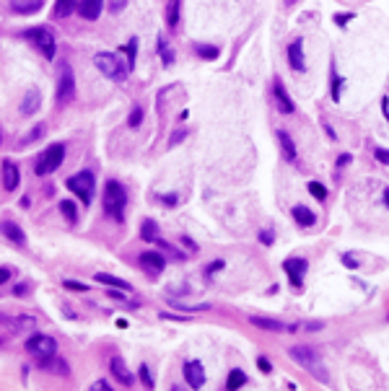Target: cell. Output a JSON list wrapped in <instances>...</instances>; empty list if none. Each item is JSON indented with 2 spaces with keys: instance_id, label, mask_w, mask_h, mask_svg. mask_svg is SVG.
Here are the masks:
<instances>
[{
  "instance_id": "obj_3",
  "label": "cell",
  "mask_w": 389,
  "mask_h": 391,
  "mask_svg": "<svg viewBox=\"0 0 389 391\" xmlns=\"http://www.w3.org/2000/svg\"><path fill=\"white\" fill-rule=\"evenodd\" d=\"M94 65H96L106 78H112V81H120V83L127 81L130 67L122 65L120 55H114V52H99V55H94Z\"/></svg>"
},
{
  "instance_id": "obj_50",
  "label": "cell",
  "mask_w": 389,
  "mask_h": 391,
  "mask_svg": "<svg viewBox=\"0 0 389 391\" xmlns=\"http://www.w3.org/2000/svg\"><path fill=\"white\" fill-rule=\"evenodd\" d=\"M325 132H327V135H330V137H332V140H337V137H335V130H332V127H330V125H327V122H325Z\"/></svg>"
},
{
  "instance_id": "obj_46",
  "label": "cell",
  "mask_w": 389,
  "mask_h": 391,
  "mask_svg": "<svg viewBox=\"0 0 389 391\" xmlns=\"http://www.w3.org/2000/svg\"><path fill=\"white\" fill-rule=\"evenodd\" d=\"M91 388H94V391H109V388H112V386H109V383H106V381H96V383H94V386H91Z\"/></svg>"
},
{
  "instance_id": "obj_17",
  "label": "cell",
  "mask_w": 389,
  "mask_h": 391,
  "mask_svg": "<svg viewBox=\"0 0 389 391\" xmlns=\"http://www.w3.org/2000/svg\"><path fill=\"white\" fill-rule=\"evenodd\" d=\"M109 368H112L114 378L120 381L122 386H133V376H130V371L125 368V363H122L120 358H112V360H109Z\"/></svg>"
},
{
  "instance_id": "obj_8",
  "label": "cell",
  "mask_w": 389,
  "mask_h": 391,
  "mask_svg": "<svg viewBox=\"0 0 389 391\" xmlns=\"http://www.w3.org/2000/svg\"><path fill=\"white\" fill-rule=\"evenodd\" d=\"M55 350H57V344H55V339L47 337V334H34V337L26 339V353L34 355L36 360L52 358V355H55Z\"/></svg>"
},
{
  "instance_id": "obj_6",
  "label": "cell",
  "mask_w": 389,
  "mask_h": 391,
  "mask_svg": "<svg viewBox=\"0 0 389 391\" xmlns=\"http://www.w3.org/2000/svg\"><path fill=\"white\" fill-rule=\"evenodd\" d=\"M68 189L70 192H75L78 197H81L86 205L94 200V189H96V179H94V174L91 171H81V174H73L70 179H68Z\"/></svg>"
},
{
  "instance_id": "obj_49",
  "label": "cell",
  "mask_w": 389,
  "mask_h": 391,
  "mask_svg": "<svg viewBox=\"0 0 389 391\" xmlns=\"http://www.w3.org/2000/svg\"><path fill=\"white\" fill-rule=\"evenodd\" d=\"M381 109H384V117L389 120V101H386V96H384V101H381Z\"/></svg>"
},
{
  "instance_id": "obj_16",
  "label": "cell",
  "mask_w": 389,
  "mask_h": 391,
  "mask_svg": "<svg viewBox=\"0 0 389 391\" xmlns=\"http://www.w3.org/2000/svg\"><path fill=\"white\" fill-rule=\"evenodd\" d=\"M101 6H104V0H81L78 3V13L86 21H96L101 16Z\"/></svg>"
},
{
  "instance_id": "obj_10",
  "label": "cell",
  "mask_w": 389,
  "mask_h": 391,
  "mask_svg": "<svg viewBox=\"0 0 389 391\" xmlns=\"http://www.w3.org/2000/svg\"><path fill=\"white\" fill-rule=\"evenodd\" d=\"M283 269H286V275L291 278V283L296 288H301L304 283V272H306V259H298V257H291L283 262Z\"/></svg>"
},
{
  "instance_id": "obj_26",
  "label": "cell",
  "mask_w": 389,
  "mask_h": 391,
  "mask_svg": "<svg viewBox=\"0 0 389 391\" xmlns=\"http://www.w3.org/2000/svg\"><path fill=\"white\" fill-rule=\"evenodd\" d=\"M42 6H45V0H16V3H13V11L29 16V13H36Z\"/></svg>"
},
{
  "instance_id": "obj_51",
  "label": "cell",
  "mask_w": 389,
  "mask_h": 391,
  "mask_svg": "<svg viewBox=\"0 0 389 391\" xmlns=\"http://www.w3.org/2000/svg\"><path fill=\"white\" fill-rule=\"evenodd\" d=\"M384 202H386V208H389V189H384Z\"/></svg>"
},
{
  "instance_id": "obj_11",
  "label": "cell",
  "mask_w": 389,
  "mask_h": 391,
  "mask_svg": "<svg viewBox=\"0 0 389 391\" xmlns=\"http://www.w3.org/2000/svg\"><path fill=\"white\" fill-rule=\"evenodd\" d=\"M184 378H187L189 388H203V383H205L203 363H200V360H189V363L184 365Z\"/></svg>"
},
{
  "instance_id": "obj_38",
  "label": "cell",
  "mask_w": 389,
  "mask_h": 391,
  "mask_svg": "<svg viewBox=\"0 0 389 391\" xmlns=\"http://www.w3.org/2000/svg\"><path fill=\"white\" fill-rule=\"evenodd\" d=\"M257 368H260L262 373H270V371H272V365H270L267 358H257Z\"/></svg>"
},
{
  "instance_id": "obj_24",
  "label": "cell",
  "mask_w": 389,
  "mask_h": 391,
  "mask_svg": "<svg viewBox=\"0 0 389 391\" xmlns=\"http://www.w3.org/2000/svg\"><path fill=\"white\" fill-rule=\"evenodd\" d=\"M156 50H159V57H161V62H164L166 67L174 65V50H171V44H169L166 36H159V42H156Z\"/></svg>"
},
{
  "instance_id": "obj_42",
  "label": "cell",
  "mask_w": 389,
  "mask_h": 391,
  "mask_svg": "<svg viewBox=\"0 0 389 391\" xmlns=\"http://www.w3.org/2000/svg\"><path fill=\"white\" fill-rule=\"evenodd\" d=\"M350 18H353V13H340V16H335V24H337V26H345Z\"/></svg>"
},
{
  "instance_id": "obj_47",
  "label": "cell",
  "mask_w": 389,
  "mask_h": 391,
  "mask_svg": "<svg viewBox=\"0 0 389 391\" xmlns=\"http://www.w3.org/2000/svg\"><path fill=\"white\" fill-rule=\"evenodd\" d=\"M161 200H164V205H169V208H174L179 197H177V194H166V197H161Z\"/></svg>"
},
{
  "instance_id": "obj_23",
  "label": "cell",
  "mask_w": 389,
  "mask_h": 391,
  "mask_svg": "<svg viewBox=\"0 0 389 391\" xmlns=\"http://www.w3.org/2000/svg\"><path fill=\"white\" fill-rule=\"evenodd\" d=\"M249 324H254L257 329H265V332H286V324H280L275 319H265V316H252Z\"/></svg>"
},
{
  "instance_id": "obj_35",
  "label": "cell",
  "mask_w": 389,
  "mask_h": 391,
  "mask_svg": "<svg viewBox=\"0 0 389 391\" xmlns=\"http://www.w3.org/2000/svg\"><path fill=\"white\" fill-rule=\"evenodd\" d=\"M140 122H143V109H133V114H130L127 125H130V127H138Z\"/></svg>"
},
{
  "instance_id": "obj_36",
  "label": "cell",
  "mask_w": 389,
  "mask_h": 391,
  "mask_svg": "<svg viewBox=\"0 0 389 391\" xmlns=\"http://www.w3.org/2000/svg\"><path fill=\"white\" fill-rule=\"evenodd\" d=\"M374 155H376V161H379V164H384V166L389 164V150H384V148H376V150H374Z\"/></svg>"
},
{
  "instance_id": "obj_22",
  "label": "cell",
  "mask_w": 389,
  "mask_h": 391,
  "mask_svg": "<svg viewBox=\"0 0 389 391\" xmlns=\"http://www.w3.org/2000/svg\"><path fill=\"white\" fill-rule=\"evenodd\" d=\"M96 283H104V285H109V288H120V290H125V293H130L133 288H130V283H125L122 278H114V275H106V272H96V278H94Z\"/></svg>"
},
{
  "instance_id": "obj_2",
  "label": "cell",
  "mask_w": 389,
  "mask_h": 391,
  "mask_svg": "<svg viewBox=\"0 0 389 391\" xmlns=\"http://www.w3.org/2000/svg\"><path fill=\"white\" fill-rule=\"evenodd\" d=\"M101 202H104L106 215H112L114 220H122L125 205H127V194H125L122 184L120 181H106L104 184V197H101Z\"/></svg>"
},
{
  "instance_id": "obj_27",
  "label": "cell",
  "mask_w": 389,
  "mask_h": 391,
  "mask_svg": "<svg viewBox=\"0 0 389 391\" xmlns=\"http://www.w3.org/2000/svg\"><path fill=\"white\" fill-rule=\"evenodd\" d=\"M179 6H182V0H169L166 3V26L169 29H177V24H179Z\"/></svg>"
},
{
  "instance_id": "obj_32",
  "label": "cell",
  "mask_w": 389,
  "mask_h": 391,
  "mask_svg": "<svg viewBox=\"0 0 389 391\" xmlns=\"http://www.w3.org/2000/svg\"><path fill=\"white\" fill-rule=\"evenodd\" d=\"M60 210H62V215L68 218V223H75V220H78V213H75V205H73L70 200H62V202H60Z\"/></svg>"
},
{
  "instance_id": "obj_41",
  "label": "cell",
  "mask_w": 389,
  "mask_h": 391,
  "mask_svg": "<svg viewBox=\"0 0 389 391\" xmlns=\"http://www.w3.org/2000/svg\"><path fill=\"white\" fill-rule=\"evenodd\" d=\"M11 275H13V272H11L8 267H0V285L8 283V280H11Z\"/></svg>"
},
{
  "instance_id": "obj_9",
  "label": "cell",
  "mask_w": 389,
  "mask_h": 391,
  "mask_svg": "<svg viewBox=\"0 0 389 391\" xmlns=\"http://www.w3.org/2000/svg\"><path fill=\"white\" fill-rule=\"evenodd\" d=\"M286 55H288L291 70H296V73L306 70V62H304V39H293V42L288 44V50H286Z\"/></svg>"
},
{
  "instance_id": "obj_31",
  "label": "cell",
  "mask_w": 389,
  "mask_h": 391,
  "mask_svg": "<svg viewBox=\"0 0 389 391\" xmlns=\"http://www.w3.org/2000/svg\"><path fill=\"white\" fill-rule=\"evenodd\" d=\"M194 52H198L200 57H205V60H215L221 55L218 47H213V44H194Z\"/></svg>"
},
{
  "instance_id": "obj_30",
  "label": "cell",
  "mask_w": 389,
  "mask_h": 391,
  "mask_svg": "<svg viewBox=\"0 0 389 391\" xmlns=\"http://www.w3.org/2000/svg\"><path fill=\"white\" fill-rule=\"evenodd\" d=\"M342 83H345V78L335 70V65H332V88H330V96H332V101H340V91H342Z\"/></svg>"
},
{
  "instance_id": "obj_7",
  "label": "cell",
  "mask_w": 389,
  "mask_h": 391,
  "mask_svg": "<svg viewBox=\"0 0 389 391\" xmlns=\"http://www.w3.org/2000/svg\"><path fill=\"white\" fill-rule=\"evenodd\" d=\"M26 39L42 52L47 60H55V34H50V29L45 26H36V29H29L26 31Z\"/></svg>"
},
{
  "instance_id": "obj_14",
  "label": "cell",
  "mask_w": 389,
  "mask_h": 391,
  "mask_svg": "<svg viewBox=\"0 0 389 391\" xmlns=\"http://www.w3.org/2000/svg\"><path fill=\"white\" fill-rule=\"evenodd\" d=\"M0 231H3V236H6L11 244H16V246H26V233H24L13 220H3V223H0Z\"/></svg>"
},
{
  "instance_id": "obj_18",
  "label": "cell",
  "mask_w": 389,
  "mask_h": 391,
  "mask_svg": "<svg viewBox=\"0 0 389 391\" xmlns=\"http://www.w3.org/2000/svg\"><path fill=\"white\" fill-rule=\"evenodd\" d=\"M278 143H280V150L286 155L288 164H296V145H293V137L286 132V130H278Z\"/></svg>"
},
{
  "instance_id": "obj_44",
  "label": "cell",
  "mask_w": 389,
  "mask_h": 391,
  "mask_svg": "<svg viewBox=\"0 0 389 391\" xmlns=\"http://www.w3.org/2000/svg\"><path fill=\"white\" fill-rule=\"evenodd\" d=\"M342 264L350 267V269H356V267H358V262H356L353 257H350V254H342Z\"/></svg>"
},
{
  "instance_id": "obj_34",
  "label": "cell",
  "mask_w": 389,
  "mask_h": 391,
  "mask_svg": "<svg viewBox=\"0 0 389 391\" xmlns=\"http://www.w3.org/2000/svg\"><path fill=\"white\" fill-rule=\"evenodd\" d=\"M135 44H138L135 39H130V44H127V50H125V52H127V67H130V70L135 67Z\"/></svg>"
},
{
  "instance_id": "obj_12",
  "label": "cell",
  "mask_w": 389,
  "mask_h": 391,
  "mask_svg": "<svg viewBox=\"0 0 389 391\" xmlns=\"http://www.w3.org/2000/svg\"><path fill=\"white\" fill-rule=\"evenodd\" d=\"M272 96H275V104H278L280 114H293L296 111V106H293V101H291V96H288V91L283 88L280 81H272Z\"/></svg>"
},
{
  "instance_id": "obj_39",
  "label": "cell",
  "mask_w": 389,
  "mask_h": 391,
  "mask_svg": "<svg viewBox=\"0 0 389 391\" xmlns=\"http://www.w3.org/2000/svg\"><path fill=\"white\" fill-rule=\"evenodd\" d=\"M140 378H143V383H145L148 388L153 386V381H150V373H148V368H145V365H140Z\"/></svg>"
},
{
  "instance_id": "obj_19",
  "label": "cell",
  "mask_w": 389,
  "mask_h": 391,
  "mask_svg": "<svg viewBox=\"0 0 389 391\" xmlns=\"http://www.w3.org/2000/svg\"><path fill=\"white\" fill-rule=\"evenodd\" d=\"M39 104H42V99H39V91H34V88H31V91L24 96V101H21V114H24V117L36 114Z\"/></svg>"
},
{
  "instance_id": "obj_29",
  "label": "cell",
  "mask_w": 389,
  "mask_h": 391,
  "mask_svg": "<svg viewBox=\"0 0 389 391\" xmlns=\"http://www.w3.org/2000/svg\"><path fill=\"white\" fill-rule=\"evenodd\" d=\"M247 383V376H244V371H239V368H233L231 373H228V381H226V388H242Z\"/></svg>"
},
{
  "instance_id": "obj_1",
  "label": "cell",
  "mask_w": 389,
  "mask_h": 391,
  "mask_svg": "<svg viewBox=\"0 0 389 391\" xmlns=\"http://www.w3.org/2000/svg\"><path fill=\"white\" fill-rule=\"evenodd\" d=\"M291 358H293L298 365H304L317 381L327 383L330 376H327V371L322 368V360H319V355H317V350H311V347H306V344H296V347H291Z\"/></svg>"
},
{
  "instance_id": "obj_48",
  "label": "cell",
  "mask_w": 389,
  "mask_h": 391,
  "mask_svg": "<svg viewBox=\"0 0 389 391\" xmlns=\"http://www.w3.org/2000/svg\"><path fill=\"white\" fill-rule=\"evenodd\" d=\"M345 164H350V155L348 153H342L340 158H337V166H345Z\"/></svg>"
},
{
  "instance_id": "obj_43",
  "label": "cell",
  "mask_w": 389,
  "mask_h": 391,
  "mask_svg": "<svg viewBox=\"0 0 389 391\" xmlns=\"http://www.w3.org/2000/svg\"><path fill=\"white\" fill-rule=\"evenodd\" d=\"M260 241H262L265 246H270V244H272V231H262V233H260Z\"/></svg>"
},
{
  "instance_id": "obj_45",
  "label": "cell",
  "mask_w": 389,
  "mask_h": 391,
  "mask_svg": "<svg viewBox=\"0 0 389 391\" xmlns=\"http://www.w3.org/2000/svg\"><path fill=\"white\" fill-rule=\"evenodd\" d=\"M218 269H223V259H215V262H213V264L205 269V272H208V275H213V272H218Z\"/></svg>"
},
{
  "instance_id": "obj_4",
  "label": "cell",
  "mask_w": 389,
  "mask_h": 391,
  "mask_svg": "<svg viewBox=\"0 0 389 391\" xmlns=\"http://www.w3.org/2000/svg\"><path fill=\"white\" fill-rule=\"evenodd\" d=\"M62 158H65V145H60V143L50 145V148L36 158V164H34V174H36V176H47V174L57 171V169L62 166Z\"/></svg>"
},
{
  "instance_id": "obj_20",
  "label": "cell",
  "mask_w": 389,
  "mask_h": 391,
  "mask_svg": "<svg viewBox=\"0 0 389 391\" xmlns=\"http://www.w3.org/2000/svg\"><path fill=\"white\" fill-rule=\"evenodd\" d=\"M293 220H296L298 225H304V228H311V225L317 223V215L311 213L309 208H304V205H296V208H293Z\"/></svg>"
},
{
  "instance_id": "obj_33",
  "label": "cell",
  "mask_w": 389,
  "mask_h": 391,
  "mask_svg": "<svg viewBox=\"0 0 389 391\" xmlns=\"http://www.w3.org/2000/svg\"><path fill=\"white\" fill-rule=\"evenodd\" d=\"M309 192H311V194H314V197H317V200H322V202L327 200V189H325V187H322L319 181H309Z\"/></svg>"
},
{
  "instance_id": "obj_40",
  "label": "cell",
  "mask_w": 389,
  "mask_h": 391,
  "mask_svg": "<svg viewBox=\"0 0 389 391\" xmlns=\"http://www.w3.org/2000/svg\"><path fill=\"white\" fill-rule=\"evenodd\" d=\"M42 132H45V125H36V130H31V132H29L26 143H29V140H39V135H42Z\"/></svg>"
},
{
  "instance_id": "obj_21",
  "label": "cell",
  "mask_w": 389,
  "mask_h": 391,
  "mask_svg": "<svg viewBox=\"0 0 389 391\" xmlns=\"http://www.w3.org/2000/svg\"><path fill=\"white\" fill-rule=\"evenodd\" d=\"M75 8H78V0H55L52 16L55 18H68L70 13H75Z\"/></svg>"
},
{
  "instance_id": "obj_5",
  "label": "cell",
  "mask_w": 389,
  "mask_h": 391,
  "mask_svg": "<svg viewBox=\"0 0 389 391\" xmlns=\"http://www.w3.org/2000/svg\"><path fill=\"white\" fill-rule=\"evenodd\" d=\"M75 96V78L68 62H60V73H57V86H55V104L65 106L70 104Z\"/></svg>"
},
{
  "instance_id": "obj_37",
  "label": "cell",
  "mask_w": 389,
  "mask_h": 391,
  "mask_svg": "<svg viewBox=\"0 0 389 391\" xmlns=\"http://www.w3.org/2000/svg\"><path fill=\"white\" fill-rule=\"evenodd\" d=\"M65 288L68 290H89L86 283H75V280H65Z\"/></svg>"
},
{
  "instance_id": "obj_28",
  "label": "cell",
  "mask_w": 389,
  "mask_h": 391,
  "mask_svg": "<svg viewBox=\"0 0 389 391\" xmlns=\"http://www.w3.org/2000/svg\"><path fill=\"white\" fill-rule=\"evenodd\" d=\"M140 239L156 244V239H159V228H156L153 220H143V225H140Z\"/></svg>"
},
{
  "instance_id": "obj_13",
  "label": "cell",
  "mask_w": 389,
  "mask_h": 391,
  "mask_svg": "<svg viewBox=\"0 0 389 391\" xmlns=\"http://www.w3.org/2000/svg\"><path fill=\"white\" fill-rule=\"evenodd\" d=\"M140 267L145 272H150V275H159V272H164V267H166V259L161 254H156V251H143L140 254Z\"/></svg>"
},
{
  "instance_id": "obj_25",
  "label": "cell",
  "mask_w": 389,
  "mask_h": 391,
  "mask_svg": "<svg viewBox=\"0 0 389 391\" xmlns=\"http://www.w3.org/2000/svg\"><path fill=\"white\" fill-rule=\"evenodd\" d=\"M39 363H42V368L45 371H50V373H57V376H68L70 373V368L65 365V360H55V355L52 358H45V360H39Z\"/></svg>"
},
{
  "instance_id": "obj_15",
  "label": "cell",
  "mask_w": 389,
  "mask_h": 391,
  "mask_svg": "<svg viewBox=\"0 0 389 391\" xmlns=\"http://www.w3.org/2000/svg\"><path fill=\"white\" fill-rule=\"evenodd\" d=\"M21 184V174H18V166L13 161H3V187L8 192H13L16 187Z\"/></svg>"
}]
</instances>
